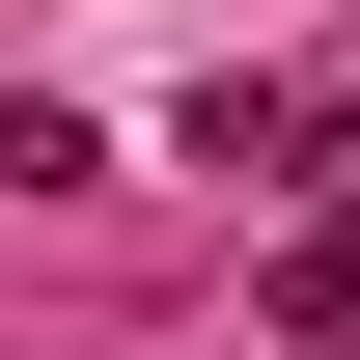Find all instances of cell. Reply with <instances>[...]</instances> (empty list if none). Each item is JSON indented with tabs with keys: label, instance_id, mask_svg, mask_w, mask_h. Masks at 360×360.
Wrapping results in <instances>:
<instances>
[{
	"label": "cell",
	"instance_id": "1",
	"mask_svg": "<svg viewBox=\"0 0 360 360\" xmlns=\"http://www.w3.org/2000/svg\"><path fill=\"white\" fill-rule=\"evenodd\" d=\"M277 305H305V333H333V360H360V222H333V250H305V277H277Z\"/></svg>",
	"mask_w": 360,
	"mask_h": 360
}]
</instances>
